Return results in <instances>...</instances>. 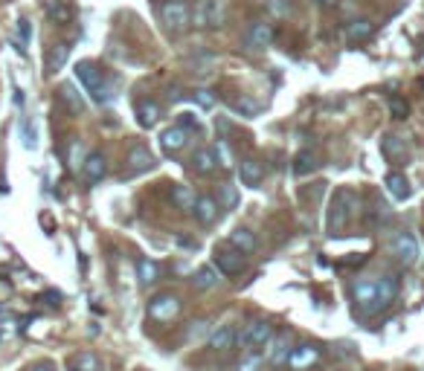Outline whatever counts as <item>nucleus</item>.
<instances>
[{
	"mask_svg": "<svg viewBox=\"0 0 424 371\" xmlns=\"http://www.w3.org/2000/svg\"><path fill=\"white\" fill-rule=\"evenodd\" d=\"M23 102H27V99H23V90H21V88H15V105H18V107H23Z\"/></svg>",
	"mask_w": 424,
	"mask_h": 371,
	"instance_id": "nucleus-42",
	"label": "nucleus"
},
{
	"mask_svg": "<svg viewBox=\"0 0 424 371\" xmlns=\"http://www.w3.org/2000/svg\"><path fill=\"white\" fill-rule=\"evenodd\" d=\"M218 163H221L218 148L203 145V148H198V151H195V157H192V171H198V175H210V171L218 168Z\"/></svg>",
	"mask_w": 424,
	"mask_h": 371,
	"instance_id": "nucleus-13",
	"label": "nucleus"
},
{
	"mask_svg": "<svg viewBox=\"0 0 424 371\" xmlns=\"http://www.w3.org/2000/svg\"><path fill=\"white\" fill-rule=\"evenodd\" d=\"M320 360V351L314 348V345H299V348H294L290 351V357H288V366L290 368H308V366H314Z\"/></svg>",
	"mask_w": 424,
	"mask_h": 371,
	"instance_id": "nucleus-19",
	"label": "nucleus"
},
{
	"mask_svg": "<svg viewBox=\"0 0 424 371\" xmlns=\"http://www.w3.org/2000/svg\"><path fill=\"white\" fill-rule=\"evenodd\" d=\"M314 166H317V159H314V154H311V151H299V154H297V159H294V175L305 177L308 171H314Z\"/></svg>",
	"mask_w": 424,
	"mask_h": 371,
	"instance_id": "nucleus-33",
	"label": "nucleus"
},
{
	"mask_svg": "<svg viewBox=\"0 0 424 371\" xmlns=\"http://www.w3.org/2000/svg\"><path fill=\"white\" fill-rule=\"evenodd\" d=\"M375 35V23L369 21V18H358V21H352L346 27V38L352 41V44H363V41H369Z\"/></svg>",
	"mask_w": 424,
	"mask_h": 371,
	"instance_id": "nucleus-21",
	"label": "nucleus"
},
{
	"mask_svg": "<svg viewBox=\"0 0 424 371\" xmlns=\"http://www.w3.org/2000/svg\"><path fill=\"white\" fill-rule=\"evenodd\" d=\"M221 197H224V203H227V206H233V203H236V192H233V186H224V189H221Z\"/></svg>",
	"mask_w": 424,
	"mask_h": 371,
	"instance_id": "nucleus-39",
	"label": "nucleus"
},
{
	"mask_svg": "<svg viewBox=\"0 0 424 371\" xmlns=\"http://www.w3.org/2000/svg\"><path fill=\"white\" fill-rule=\"evenodd\" d=\"M160 114L163 110H160V105H157L154 99H142V102L137 105V122L142 128H154L157 122H160Z\"/></svg>",
	"mask_w": 424,
	"mask_h": 371,
	"instance_id": "nucleus-22",
	"label": "nucleus"
},
{
	"mask_svg": "<svg viewBox=\"0 0 424 371\" xmlns=\"http://www.w3.org/2000/svg\"><path fill=\"white\" fill-rule=\"evenodd\" d=\"M154 166V157L151 151L145 145H134L131 148V154H128V168H131V175H142V171H149Z\"/></svg>",
	"mask_w": 424,
	"mask_h": 371,
	"instance_id": "nucleus-17",
	"label": "nucleus"
},
{
	"mask_svg": "<svg viewBox=\"0 0 424 371\" xmlns=\"http://www.w3.org/2000/svg\"><path fill=\"white\" fill-rule=\"evenodd\" d=\"M276 38V32H273V23L268 21H253L250 23V29H247V47L250 49H268Z\"/></svg>",
	"mask_w": 424,
	"mask_h": 371,
	"instance_id": "nucleus-10",
	"label": "nucleus"
},
{
	"mask_svg": "<svg viewBox=\"0 0 424 371\" xmlns=\"http://www.w3.org/2000/svg\"><path fill=\"white\" fill-rule=\"evenodd\" d=\"M271 9L276 12V15H290V6H285L282 0H271Z\"/></svg>",
	"mask_w": 424,
	"mask_h": 371,
	"instance_id": "nucleus-40",
	"label": "nucleus"
},
{
	"mask_svg": "<svg viewBox=\"0 0 424 371\" xmlns=\"http://www.w3.org/2000/svg\"><path fill=\"white\" fill-rule=\"evenodd\" d=\"M177 314H180V299L175 293H157L149 302V319H154V322H172Z\"/></svg>",
	"mask_w": 424,
	"mask_h": 371,
	"instance_id": "nucleus-8",
	"label": "nucleus"
},
{
	"mask_svg": "<svg viewBox=\"0 0 424 371\" xmlns=\"http://www.w3.org/2000/svg\"><path fill=\"white\" fill-rule=\"evenodd\" d=\"M29 35H32L29 21H18V38H21V47H18V49H23V47L29 44Z\"/></svg>",
	"mask_w": 424,
	"mask_h": 371,
	"instance_id": "nucleus-37",
	"label": "nucleus"
},
{
	"mask_svg": "<svg viewBox=\"0 0 424 371\" xmlns=\"http://www.w3.org/2000/svg\"><path fill=\"white\" fill-rule=\"evenodd\" d=\"M108 175V159L102 151H90L88 157H84V163H82V177L88 180V183H99L102 177Z\"/></svg>",
	"mask_w": 424,
	"mask_h": 371,
	"instance_id": "nucleus-11",
	"label": "nucleus"
},
{
	"mask_svg": "<svg viewBox=\"0 0 424 371\" xmlns=\"http://www.w3.org/2000/svg\"><path fill=\"white\" fill-rule=\"evenodd\" d=\"M137 279L142 287H149V284L160 281V267H157V261H149V258H140L137 261Z\"/></svg>",
	"mask_w": 424,
	"mask_h": 371,
	"instance_id": "nucleus-28",
	"label": "nucleus"
},
{
	"mask_svg": "<svg viewBox=\"0 0 424 371\" xmlns=\"http://www.w3.org/2000/svg\"><path fill=\"white\" fill-rule=\"evenodd\" d=\"M262 366V354H245V360L238 363V371H259Z\"/></svg>",
	"mask_w": 424,
	"mask_h": 371,
	"instance_id": "nucleus-35",
	"label": "nucleus"
},
{
	"mask_svg": "<svg viewBox=\"0 0 424 371\" xmlns=\"http://www.w3.org/2000/svg\"><path fill=\"white\" fill-rule=\"evenodd\" d=\"M268 363L271 366H288V357H290V340H288V333H273V340L268 342Z\"/></svg>",
	"mask_w": 424,
	"mask_h": 371,
	"instance_id": "nucleus-12",
	"label": "nucleus"
},
{
	"mask_svg": "<svg viewBox=\"0 0 424 371\" xmlns=\"http://www.w3.org/2000/svg\"><path fill=\"white\" fill-rule=\"evenodd\" d=\"M29 371H55V366L53 363H38V366H32Z\"/></svg>",
	"mask_w": 424,
	"mask_h": 371,
	"instance_id": "nucleus-41",
	"label": "nucleus"
},
{
	"mask_svg": "<svg viewBox=\"0 0 424 371\" xmlns=\"http://www.w3.org/2000/svg\"><path fill=\"white\" fill-rule=\"evenodd\" d=\"M384 186H386V192H390V194L395 197V201H407V197L413 194V189H410L407 177H404V175H398V171H392V175H386Z\"/></svg>",
	"mask_w": 424,
	"mask_h": 371,
	"instance_id": "nucleus-25",
	"label": "nucleus"
},
{
	"mask_svg": "<svg viewBox=\"0 0 424 371\" xmlns=\"http://www.w3.org/2000/svg\"><path fill=\"white\" fill-rule=\"evenodd\" d=\"M273 340V328L268 322H250L245 331L236 337V342L241 345V351L245 354H262L264 348H268V342Z\"/></svg>",
	"mask_w": 424,
	"mask_h": 371,
	"instance_id": "nucleus-5",
	"label": "nucleus"
},
{
	"mask_svg": "<svg viewBox=\"0 0 424 371\" xmlns=\"http://www.w3.org/2000/svg\"><path fill=\"white\" fill-rule=\"evenodd\" d=\"M352 296L363 314H375L381 307H390L398 296V279L381 276V279H363L352 284Z\"/></svg>",
	"mask_w": 424,
	"mask_h": 371,
	"instance_id": "nucleus-1",
	"label": "nucleus"
},
{
	"mask_svg": "<svg viewBox=\"0 0 424 371\" xmlns=\"http://www.w3.org/2000/svg\"><path fill=\"white\" fill-rule=\"evenodd\" d=\"M70 58V44H53L47 53V73H58Z\"/></svg>",
	"mask_w": 424,
	"mask_h": 371,
	"instance_id": "nucleus-26",
	"label": "nucleus"
},
{
	"mask_svg": "<svg viewBox=\"0 0 424 371\" xmlns=\"http://www.w3.org/2000/svg\"><path fill=\"white\" fill-rule=\"evenodd\" d=\"M218 201L215 197H198L195 206H192V212H195V218L201 220V224H212V220L218 218Z\"/></svg>",
	"mask_w": 424,
	"mask_h": 371,
	"instance_id": "nucleus-24",
	"label": "nucleus"
},
{
	"mask_svg": "<svg viewBox=\"0 0 424 371\" xmlns=\"http://www.w3.org/2000/svg\"><path fill=\"white\" fill-rule=\"evenodd\" d=\"M47 18H50L53 23H58V27H64V23L73 21V6L67 3V0H47Z\"/></svg>",
	"mask_w": 424,
	"mask_h": 371,
	"instance_id": "nucleus-23",
	"label": "nucleus"
},
{
	"mask_svg": "<svg viewBox=\"0 0 424 371\" xmlns=\"http://www.w3.org/2000/svg\"><path fill=\"white\" fill-rule=\"evenodd\" d=\"M238 177H241V186H247V189H256V186L264 180V166L259 163V159H241V166H238Z\"/></svg>",
	"mask_w": 424,
	"mask_h": 371,
	"instance_id": "nucleus-15",
	"label": "nucleus"
},
{
	"mask_svg": "<svg viewBox=\"0 0 424 371\" xmlns=\"http://www.w3.org/2000/svg\"><path fill=\"white\" fill-rule=\"evenodd\" d=\"M218 276H221V273H218V270H215L212 264L201 267L198 273H195V287H198V290H210V287H215V284H218Z\"/></svg>",
	"mask_w": 424,
	"mask_h": 371,
	"instance_id": "nucleus-32",
	"label": "nucleus"
},
{
	"mask_svg": "<svg viewBox=\"0 0 424 371\" xmlns=\"http://www.w3.org/2000/svg\"><path fill=\"white\" fill-rule=\"evenodd\" d=\"M160 21L169 32H184L192 23V9L186 0H166L160 6Z\"/></svg>",
	"mask_w": 424,
	"mask_h": 371,
	"instance_id": "nucleus-6",
	"label": "nucleus"
},
{
	"mask_svg": "<svg viewBox=\"0 0 424 371\" xmlns=\"http://www.w3.org/2000/svg\"><path fill=\"white\" fill-rule=\"evenodd\" d=\"M58 96H62V102L67 105L70 114H82L84 110V99L79 96V90L73 88V84H62V88H58Z\"/></svg>",
	"mask_w": 424,
	"mask_h": 371,
	"instance_id": "nucleus-29",
	"label": "nucleus"
},
{
	"mask_svg": "<svg viewBox=\"0 0 424 371\" xmlns=\"http://www.w3.org/2000/svg\"><path fill=\"white\" fill-rule=\"evenodd\" d=\"M358 209V197L352 189H337L334 197L329 201V212H325V232L329 235H340L355 218Z\"/></svg>",
	"mask_w": 424,
	"mask_h": 371,
	"instance_id": "nucleus-2",
	"label": "nucleus"
},
{
	"mask_svg": "<svg viewBox=\"0 0 424 371\" xmlns=\"http://www.w3.org/2000/svg\"><path fill=\"white\" fill-rule=\"evenodd\" d=\"M212 267L221 276H238L245 270V255L238 250H227V246H215L212 253Z\"/></svg>",
	"mask_w": 424,
	"mask_h": 371,
	"instance_id": "nucleus-9",
	"label": "nucleus"
},
{
	"mask_svg": "<svg viewBox=\"0 0 424 371\" xmlns=\"http://www.w3.org/2000/svg\"><path fill=\"white\" fill-rule=\"evenodd\" d=\"M21 140H23V148H29V151H35L38 148V128H35V119L27 116L21 122Z\"/></svg>",
	"mask_w": 424,
	"mask_h": 371,
	"instance_id": "nucleus-31",
	"label": "nucleus"
},
{
	"mask_svg": "<svg viewBox=\"0 0 424 371\" xmlns=\"http://www.w3.org/2000/svg\"><path fill=\"white\" fill-rule=\"evenodd\" d=\"M76 79L82 81V88L90 93V99L96 105H108L114 99V93H111V84L105 81V76H102V70L93 64V61H79L76 64Z\"/></svg>",
	"mask_w": 424,
	"mask_h": 371,
	"instance_id": "nucleus-3",
	"label": "nucleus"
},
{
	"mask_svg": "<svg viewBox=\"0 0 424 371\" xmlns=\"http://www.w3.org/2000/svg\"><path fill=\"white\" fill-rule=\"evenodd\" d=\"M392 255L401 261L404 267H413L419 264V258H421V246H419V238L413 232H398L395 238H392Z\"/></svg>",
	"mask_w": 424,
	"mask_h": 371,
	"instance_id": "nucleus-7",
	"label": "nucleus"
},
{
	"mask_svg": "<svg viewBox=\"0 0 424 371\" xmlns=\"http://www.w3.org/2000/svg\"><path fill=\"white\" fill-rule=\"evenodd\" d=\"M381 154L390 159L392 166L404 163V159H407V142L401 137H395V133H386V137L381 140Z\"/></svg>",
	"mask_w": 424,
	"mask_h": 371,
	"instance_id": "nucleus-16",
	"label": "nucleus"
},
{
	"mask_svg": "<svg viewBox=\"0 0 424 371\" xmlns=\"http://www.w3.org/2000/svg\"><path fill=\"white\" fill-rule=\"evenodd\" d=\"M195 99L201 102V107H212V105H215V96H212L210 90H198V93H195Z\"/></svg>",
	"mask_w": 424,
	"mask_h": 371,
	"instance_id": "nucleus-38",
	"label": "nucleus"
},
{
	"mask_svg": "<svg viewBox=\"0 0 424 371\" xmlns=\"http://www.w3.org/2000/svg\"><path fill=\"white\" fill-rule=\"evenodd\" d=\"M236 328L233 325H218L212 333H210V348H215V351H229L236 345Z\"/></svg>",
	"mask_w": 424,
	"mask_h": 371,
	"instance_id": "nucleus-18",
	"label": "nucleus"
},
{
	"mask_svg": "<svg viewBox=\"0 0 424 371\" xmlns=\"http://www.w3.org/2000/svg\"><path fill=\"white\" fill-rule=\"evenodd\" d=\"M195 192L189 189V186H175L172 189V203L177 206V209H184V212H192V206H195Z\"/></svg>",
	"mask_w": 424,
	"mask_h": 371,
	"instance_id": "nucleus-30",
	"label": "nucleus"
},
{
	"mask_svg": "<svg viewBox=\"0 0 424 371\" xmlns=\"http://www.w3.org/2000/svg\"><path fill=\"white\" fill-rule=\"evenodd\" d=\"M70 371H102V363L93 351H82L70 357Z\"/></svg>",
	"mask_w": 424,
	"mask_h": 371,
	"instance_id": "nucleus-27",
	"label": "nucleus"
},
{
	"mask_svg": "<svg viewBox=\"0 0 424 371\" xmlns=\"http://www.w3.org/2000/svg\"><path fill=\"white\" fill-rule=\"evenodd\" d=\"M189 142V131H184L180 125L175 128H166L160 133V148H163V154H177V151H184Z\"/></svg>",
	"mask_w": 424,
	"mask_h": 371,
	"instance_id": "nucleus-14",
	"label": "nucleus"
},
{
	"mask_svg": "<svg viewBox=\"0 0 424 371\" xmlns=\"http://www.w3.org/2000/svg\"><path fill=\"white\" fill-rule=\"evenodd\" d=\"M390 114H392L395 119H407V114H410L407 99H401V96H390Z\"/></svg>",
	"mask_w": 424,
	"mask_h": 371,
	"instance_id": "nucleus-34",
	"label": "nucleus"
},
{
	"mask_svg": "<svg viewBox=\"0 0 424 371\" xmlns=\"http://www.w3.org/2000/svg\"><path fill=\"white\" fill-rule=\"evenodd\" d=\"M177 125L184 128V131H201V122H198L195 114H180L177 116Z\"/></svg>",
	"mask_w": 424,
	"mask_h": 371,
	"instance_id": "nucleus-36",
	"label": "nucleus"
},
{
	"mask_svg": "<svg viewBox=\"0 0 424 371\" xmlns=\"http://www.w3.org/2000/svg\"><path fill=\"white\" fill-rule=\"evenodd\" d=\"M229 246H233V250H238L241 255H250L253 250H256V235H253L250 229H245V227H238V229H233L229 232Z\"/></svg>",
	"mask_w": 424,
	"mask_h": 371,
	"instance_id": "nucleus-20",
	"label": "nucleus"
},
{
	"mask_svg": "<svg viewBox=\"0 0 424 371\" xmlns=\"http://www.w3.org/2000/svg\"><path fill=\"white\" fill-rule=\"evenodd\" d=\"M227 21V0H198L192 12V23L201 29H218Z\"/></svg>",
	"mask_w": 424,
	"mask_h": 371,
	"instance_id": "nucleus-4",
	"label": "nucleus"
}]
</instances>
